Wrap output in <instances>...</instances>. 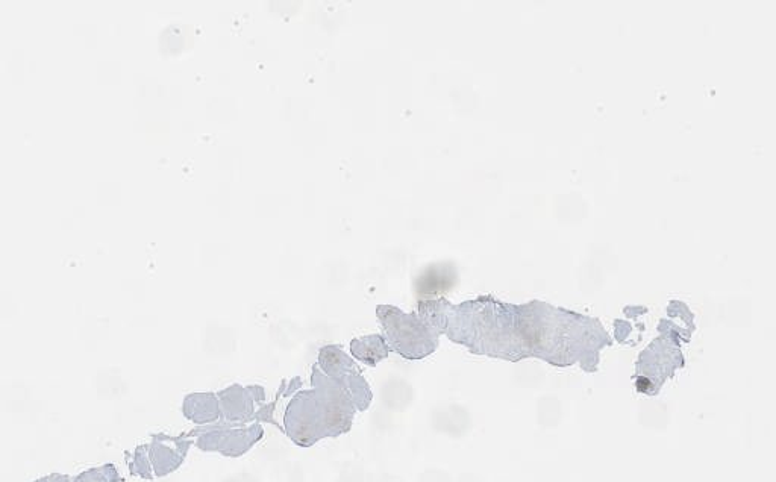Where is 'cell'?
Wrapping results in <instances>:
<instances>
[{
  "mask_svg": "<svg viewBox=\"0 0 776 482\" xmlns=\"http://www.w3.org/2000/svg\"><path fill=\"white\" fill-rule=\"evenodd\" d=\"M352 354L367 363L369 355H375L376 360L387 357L388 349L382 337L370 335V337H364V339L352 342Z\"/></svg>",
  "mask_w": 776,
  "mask_h": 482,
  "instance_id": "cell-2",
  "label": "cell"
},
{
  "mask_svg": "<svg viewBox=\"0 0 776 482\" xmlns=\"http://www.w3.org/2000/svg\"><path fill=\"white\" fill-rule=\"evenodd\" d=\"M376 313L393 348L405 358L425 357L437 346L431 329L414 314L402 313L399 308L390 305H379Z\"/></svg>",
  "mask_w": 776,
  "mask_h": 482,
  "instance_id": "cell-1",
  "label": "cell"
}]
</instances>
